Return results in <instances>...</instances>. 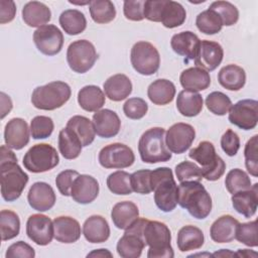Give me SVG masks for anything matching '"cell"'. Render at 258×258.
Instances as JSON below:
<instances>
[{"instance_id":"1","label":"cell","mask_w":258,"mask_h":258,"mask_svg":"<svg viewBox=\"0 0 258 258\" xmlns=\"http://www.w3.org/2000/svg\"><path fill=\"white\" fill-rule=\"evenodd\" d=\"M0 155L1 196L6 202H14L21 196L29 177L19 166L16 155L7 145L1 146Z\"/></svg>"},{"instance_id":"2","label":"cell","mask_w":258,"mask_h":258,"mask_svg":"<svg viewBox=\"0 0 258 258\" xmlns=\"http://www.w3.org/2000/svg\"><path fill=\"white\" fill-rule=\"evenodd\" d=\"M177 204L198 220L206 219L212 211V198L201 181H181L177 185Z\"/></svg>"},{"instance_id":"3","label":"cell","mask_w":258,"mask_h":258,"mask_svg":"<svg viewBox=\"0 0 258 258\" xmlns=\"http://www.w3.org/2000/svg\"><path fill=\"white\" fill-rule=\"evenodd\" d=\"M151 188L154 191V202L157 208L169 213L177 205V184L169 167H158L150 173Z\"/></svg>"},{"instance_id":"4","label":"cell","mask_w":258,"mask_h":258,"mask_svg":"<svg viewBox=\"0 0 258 258\" xmlns=\"http://www.w3.org/2000/svg\"><path fill=\"white\" fill-rule=\"evenodd\" d=\"M143 239L149 247L148 258H172L173 249L170 245L171 233L162 222L146 220L143 227Z\"/></svg>"},{"instance_id":"5","label":"cell","mask_w":258,"mask_h":258,"mask_svg":"<svg viewBox=\"0 0 258 258\" xmlns=\"http://www.w3.org/2000/svg\"><path fill=\"white\" fill-rule=\"evenodd\" d=\"M140 158L145 163L166 162L171 158V152L165 144V130L153 127L146 130L138 142Z\"/></svg>"},{"instance_id":"6","label":"cell","mask_w":258,"mask_h":258,"mask_svg":"<svg viewBox=\"0 0 258 258\" xmlns=\"http://www.w3.org/2000/svg\"><path fill=\"white\" fill-rule=\"evenodd\" d=\"M71 87L62 81L36 87L31 95L32 105L39 110L52 111L62 107L71 98Z\"/></svg>"},{"instance_id":"7","label":"cell","mask_w":258,"mask_h":258,"mask_svg":"<svg viewBox=\"0 0 258 258\" xmlns=\"http://www.w3.org/2000/svg\"><path fill=\"white\" fill-rule=\"evenodd\" d=\"M188 156L202 165L203 177L207 180H218L225 173L226 163L216 153V148L210 141L200 142L197 147L189 150Z\"/></svg>"},{"instance_id":"8","label":"cell","mask_w":258,"mask_h":258,"mask_svg":"<svg viewBox=\"0 0 258 258\" xmlns=\"http://www.w3.org/2000/svg\"><path fill=\"white\" fill-rule=\"evenodd\" d=\"M22 162L30 172L40 173L54 168L59 162V157L54 147L47 143H39L27 150Z\"/></svg>"},{"instance_id":"9","label":"cell","mask_w":258,"mask_h":258,"mask_svg":"<svg viewBox=\"0 0 258 258\" xmlns=\"http://www.w3.org/2000/svg\"><path fill=\"white\" fill-rule=\"evenodd\" d=\"M130 60L133 69L143 76L154 75L160 66L159 52L148 41H138L132 46Z\"/></svg>"},{"instance_id":"10","label":"cell","mask_w":258,"mask_h":258,"mask_svg":"<svg viewBox=\"0 0 258 258\" xmlns=\"http://www.w3.org/2000/svg\"><path fill=\"white\" fill-rule=\"evenodd\" d=\"M97 51L92 42L86 39L73 41L67 50V61L72 71L85 74L93 68L97 60Z\"/></svg>"},{"instance_id":"11","label":"cell","mask_w":258,"mask_h":258,"mask_svg":"<svg viewBox=\"0 0 258 258\" xmlns=\"http://www.w3.org/2000/svg\"><path fill=\"white\" fill-rule=\"evenodd\" d=\"M147 219L138 218L117 243L118 255L122 258H138L142 254L145 242L143 239V227Z\"/></svg>"},{"instance_id":"12","label":"cell","mask_w":258,"mask_h":258,"mask_svg":"<svg viewBox=\"0 0 258 258\" xmlns=\"http://www.w3.org/2000/svg\"><path fill=\"white\" fill-rule=\"evenodd\" d=\"M99 163L105 168H127L135 161L133 150L123 143H112L104 146L98 156Z\"/></svg>"},{"instance_id":"13","label":"cell","mask_w":258,"mask_h":258,"mask_svg":"<svg viewBox=\"0 0 258 258\" xmlns=\"http://www.w3.org/2000/svg\"><path fill=\"white\" fill-rule=\"evenodd\" d=\"M33 42L43 54L51 56L57 54L63 45V34L53 24L38 27L33 33Z\"/></svg>"},{"instance_id":"14","label":"cell","mask_w":258,"mask_h":258,"mask_svg":"<svg viewBox=\"0 0 258 258\" xmlns=\"http://www.w3.org/2000/svg\"><path fill=\"white\" fill-rule=\"evenodd\" d=\"M258 102L253 99L240 100L229 110V121L243 130H252L258 122Z\"/></svg>"},{"instance_id":"15","label":"cell","mask_w":258,"mask_h":258,"mask_svg":"<svg viewBox=\"0 0 258 258\" xmlns=\"http://www.w3.org/2000/svg\"><path fill=\"white\" fill-rule=\"evenodd\" d=\"M165 133V144L169 151L175 154L185 152L196 137L195 128L190 124L182 122L171 125Z\"/></svg>"},{"instance_id":"16","label":"cell","mask_w":258,"mask_h":258,"mask_svg":"<svg viewBox=\"0 0 258 258\" xmlns=\"http://www.w3.org/2000/svg\"><path fill=\"white\" fill-rule=\"evenodd\" d=\"M26 234L35 244L39 246L48 245L54 237L53 221L45 215H31L26 222Z\"/></svg>"},{"instance_id":"17","label":"cell","mask_w":258,"mask_h":258,"mask_svg":"<svg viewBox=\"0 0 258 258\" xmlns=\"http://www.w3.org/2000/svg\"><path fill=\"white\" fill-rule=\"evenodd\" d=\"M223 57L224 49L220 43L212 40H202L195 57V63L207 72H212L221 64Z\"/></svg>"},{"instance_id":"18","label":"cell","mask_w":258,"mask_h":258,"mask_svg":"<svg viewBox=\"0 0 258 258\" xmlns=\"http://www.w3.org/2000/svg\"><path fill=\"white\" fill-rule=\"evenodd\" d=\"M99 190V182L95 177L89 174H79L73 182L71 197L76 203L87 205L97 199Z\"/></svg>"},{"instance_id":"19","label":"cell","mask_w":258,"mask_h":258,"mask_svg":"<svg viewBox=\"0 0 258 258\" xmlns=\"http://www.w3.org/2000/svg\"><path fill=\"white\" fill-rule=\"evenodd\" d=\"M27 201L33 210L45 212L54 206L56 197L50 184L44 181H37L30 186L27 194Z\"/></svg>"},{"instance_id":"20","label":"cell","mask_w":258,"mask_h":258,"mask_svg":"<svg viewBox=\"0 0 258 258\" xmlns=\"http://www.w3.org/2000/svg\"><path fill=\"white\" fill-rule=\"evenodd\" d=\"M29 127L22 118H12L4 128L5 144L12 149L20 150L29 142Z\"/></svg>"},{"instance_id":"21","label":"cell","mask_w":258,"mask_h":258,"mask_svg":"<svg viewBox=\"0 0 258 258\" xmlns=\"http://www.w3.org/2000/svg\"><path fill=\"white\" fill-rule=\"evenodd\" d=\"M93 124L96 134L102 138L116 136L121 128V120L116 112L110 109H102L93 115Z\"/></svg>"},{"instance_id":"22","label":"cell","mask_w":258,"mask_h":258,"mask_svg":"<svg viewBox=\"0 0 258 258\" xmlns=\"http://www.w3.org/2000/svg\"><path fill=\"white\" fill-rule=\"evenodd\" d=\"M53 233L55 240L60 243H75L81 237V226L70 216H59L53 220Z\"/></svg>"},{"instance_id":"23","label":"cell","mask_w":258,"mask_h":258,"mask_svg":"<svg viewBox=\"0 0 258 258\" xmlns=\"http://www.w3.org/2000/svg\"><path fill=\"white\" fill-rule=\"evenodd\" d=\"M233 208L237 213L245 218H251L255 215L258 206V183L251 186L250 189L237 191L231 198Z\"/></svg>"},{"instance_id":"24","label":"cell","mask_w":258,"mask_h":258,"mask_svg":"<svg viewBox=\"0 0 258 258\" xmlns=\"http://www.w3.org/2000/svg\"><path fill=\"white\" fill-rule=\"evenodd\" d=\"M83 234L90 243H103L110 237V227L107 220L100 215L89 217L83 225Z\"/></svg>"},{"instance_id":"25","label":"cell","mask_w":258,"mask_h":258,"mask_svg":"<svg viewBox=\"0 0 258 258\" xmlns=\"http://www.w3.org/2000/svg\"><path fill=\"white\" fill-rule=\"evenodd\" d=\"M239 222L231 215H223L211 226L210 236L216 243H230L235 239Z\"/></svg>"},{"instance_id":"26","label":"cell","mask_w":258,"mask_h":258,"mask_svg":"<svg viewBox=\"0 0 258 258\" xmlns=\"http://www.w3.org/2000/svg\"><path fill=\"white\" fill-rule=\"evenodd\" d=\"M103 87L106 96L114 102L123 101L132 93V83L124 74H116L108 78Z\"/></svg>"},{"instance_id":"27","label":"cell","mask_w":258,"mask_h":258,"mask_svg":"<svg viewBox=\"0 0 258 258\" xmlns=\"http://www.w3.org/2000/svg\"><path fill=\"white\" fill-rule=\"evenodd\" d=\"M139 218L138 207L130 201L117 203L111 211V219L116 228L128 229Z\"/></svg>"},{"instance_id":"28","label":"cell","mask_w":258,"mask_h":258,"mask_svg":"<svg viewBox=\"0 0 258 258\" xmlns=\"http://www.w3.org/2000/svg\"><path fill=\"white\" fill-rule=\"evenodd\" d=\"M200 42V38L194 32L182 31L171 37L170 45L175 53L182 55L187 59H195Z\"/></svg>"},{"instance_id":"29","label":"cell","mask_w":258,"mask_h":258,"mask_svg":"<svg viewBox=\"0 0 258 258\" xmlns=\"http://www.w3.org/2000/svg\"><path fill=\"white\" fill-rule=\"evenodd\" d=\"M179 82L184 90L198 93L210 87L211 77L207 71L194 67L182 71L179 76Z\"/></svg>"},{"instance_id":"30","label":"cell","mask_w":258,"mask_h":258,"mask_svg":"<svg viewBox=\"0 0 258 258\" xmlns=\"http://www.w3.org/2000/svg\"><path fill=\"white\" fill-rule=\"evenodd\" d=\"M51 18L48 6L39 1L27 2L22 8V19L30 27L46 25Z\"/></svg>"},{"instance_id":"31","label":"cell","mask_w":258,"mask_h":258,"mask_svg":"<svg viewBox=\"0 0 258 258\" xmlns=\"http://www.w3.org/2000/svg\"><path fill=\"white\" fill-rule=\"evenodd\" d=\"M174 84L166 79H158L153 81L147 89L149 100L158 106H164L172 102L175 96Z\"/></svg>"},{"instance_id":"32","label":"cell","mask_w":258,"mask_h":258,"mask_svg":"<svg viewBox=\"0 0 258 258\" xmlns=\"http://www.w3.org/2000/svg\"><path fill=\"white\" fill-rule=\"evenodd\" d=\"M218 82L223 88L229 91H239L246 83V73L243 68L230 63L220 70Z\"/></svg>"},{"instance_id":"33","label":"cell","mask_w":258,"mask_h":258,"mask_svg":"<svg viewBox=\"0 0 258 258\" xmlns=\"http://www.w3.org/2000/svg\"><path fill=\"white\" fill-rule=\"evenodd\" d=\"M105 94L98 86H85L78 93V103L87 112L99 111L105 105Z\"/></svg>"},{"instance_id":"34","label":"cell","mask_w":258,"mask_h":258,"mask_svg":"<svg viewBox=\"0 0 258 258\" xmlns=\"http://www.w3.org/2000/svg\"><path fill=\"white\" fill-rule=\"evenodd\" d=\"M205 242L203 231L192 225L183 226L177 233V247L180 252H187L200 249Z\"/></svg>"},{"instance_id":"35","label":"cell","mask_w":258,"mask_h":258,"mask_svg":"<svg viewBox=\"0 0 258 258\" xmlns=\"http://www.w3.org/2000/svg\"><path fill=\"white\" fill-rule=\"evenodd\" d=\"M204 106L203 97L197 93L187 90H182L176 98V108L178 112L185 117L198 116Z\"/></svg>"},{"instance_id":"36","label":"cell","mask_w":258,"mask_h":258,"mask_svg":"<svg viewBox=\"0 0 258 258\" xmlns=\"http://www.w3.org/2000/svg\"><path fill=\"white\" fill-rule=\"evenodd\" d=\"M67 127L75 132V134L79 137L83 147L89 146L95 140L96 131L94 124L89 118L85 116H73L68 121Z\"/></svg>"},{"instance_id":"37","label":"cell","mask_w":258,"mask_h":258,"mask_svg":"<svg viewBox=\"0 0 258 258\" xmlns=\"http://www.w3.org/2000/svg\"><path fill=\"white\" fill-rule=\"evenodd\" d=\"M83 145L79 137L69 127H64L58 134V149L66 159H75L82 152Z\"/></svg>"},{"instance_id":"38","label":"cell","mask_w":258,"mask_h":258,"mask_svg":"<svg viewBox=\"0 0 258 258\" xmlns=\"http://www.w3.org/2000/svg\"><path fill=\"white\" fill-rule=\"evenodd\" d=\"M59 24L69 35L82 33L87 27V19L83 12L77 9H67L59 15Z\"/></svg>"},{"instance_id":"39","label":"cell","mask_w":258,"mask_h":258,"mask_svg":"<svg viewBox=\"0 0 258 258\" xmlns=\"http://www.w3.org/2000/svg\"><path fill=\"white\" fill-rule=\"evenodd\" d=\"M186 18V12L183 6L175 1L165 0L162 13L161 23L166 28H175L183 24Z\"/></svg>"},{"instance_id":"40","label":"cell","mask_w":258,"mask_h":258,"mask_svg":"<svg viewBox=\"0 0 258 258\" xmlns=\"http://www.w3.org/2000/svg\"><path fill=\"white\" fill-rule=\"evenodd\" d=\"M90 14L96 23L106 24L115 19L116 9L110 0H93L90 1Z\"/></svg>"},{"instance_id":"41","label":"cell","mask_w":258,"mask_h":258,"mask_svg":"<svg viewBox=\"0 0 258 258\" xmlns=\"http://www.w3.org/2000/svg\"><path fill=\"white\" fill-rule=\"evenodd\" d=\"M0 229L2 241L17 237L20 232V220L18 215L10 210H2L0 213Z\"/></svg>"},{"instance_id":"42","label":"cell","mask_w":258,"mask_h":258,"mask_svg":"<svg viewBox=\"0 0 258 258\" xmlns=\"http://www.w3.org/2000/svg\"><path fill=\"white\" fill-rule=\"evenodd\" d=\"M196 25L201 32L208 35H213L220 32L223 27L219 14L211 9H207L197 16Z\"/></svg>"},{"instance_id":"43","label":"cell","mask_w":258,"mask_h":258,"mask_svg":"<svg viewBox=\"0 0 258 258\" xmlns=\"http://www.w3.org/2000/svg\"><path fill=\"white\" fill-rule=\"evenodd\" d=\"M107 186L110 191L115 195H130L133 191L131 186V174L124 170L114 171L107 177Z\"/></svg>"},{"instance_id":"44","label":"cell","mask_w":258,"mask_h":258,"mask_svg":"<svg viewBox=\"0 0 258 258\" xmlns=\"http://www.w3.org/2000/svg\"><path fill=\"white\" fill-rule=\"evenodd\" d=\"M225 185L230 194H235L237 191L250 189L252 186L251 179L249 175L240 168L231 169L225 178Z\"/></svg>"},{"instance_id":"45","label":"cell","mask_w":258,"mask_h":258,"mask_svg":"<svg viewBox=\"0 0 258 258\" xmlns=\"http://www.w3.org/2000/svg\"><path fill=\"white\" fill-rule=\"evenodd\" d=\"M209 9L217 12L222 20L223 25L232 26L237 23L239 19V11L237 7L228 1H215L213 2Z\"/></svg>"},{"instance_id":"46","label":"cell","mask_w":258,"mask_h":258,"mask_svg":"<svg viewBox=\"0 0 258 258\" xmlns=\"http://www.w3.org/2000/svg\"><path fill=\"white\" fill-rule=\"evenodd\" d=\"M206 106L210 112L218 116L226 115L231 106V99L224 93L215 91L210 93L206 98Z\"/></svg>"},{"instance_id":"47","label":"cell","mask_w":258,"mask_h":258,"mask_svg":"<svg viewBox=\"0 0 258 258\" xmlns=\"http://www.w3.org/2000/svg\"><path fill=\"white\" fill-rule=\"evenodd\" d=\"M235 239L246 246L257 247V221L254 220L248 223H239L236 228Z\"/></svg>"},{"instance_id":"48","label":"cell","mask_w":258,"mask_h":258,"mask_svg":"<svg viewBox=\"0 0 258 258\" xmlns=\"http://www.w3.org/2000/svg\"><path fill=\"white\" fill-rule=\"evenodd\" d=\"M53 129V121L48 116H35L30 122V133L33 139L47 138L51 135Z\"/></svg>"},{"instance_id":"49","label":"cell","mask_w":258,"mask_h":258,"mask_svg":"<svg viewBox=\"0 0 258 258\" xmlns=\"http://www.w3.org/2000/svg\"><path fill=\"white\" fill-rule=\"evenodd\" d=\"M175 174L177 180L181 181H202L203 173L201 167H199L195 162L191 161H182L175 166Z\"/></svg>"},{"instance_id":"50","label":"cell","mask_w":258,"mask_h":258,"mask_svg":"<svg viewBox=\"0 0 258 258\" xmlns=\"http://www.w3.org/2000/svg\"><path fill=\"white\" fill-rule=\"evenodd\" d=\"M257 139L258 135H254L251 137L244 149L245 156V166L248 172L253 176H258V150H257Z\"/></svg>"},{"instance_id":"51","label":"cell","mask_w":258,"mask_h":258,"mask_svg":"<svg viewBox=\"0 0 258 258\" xmlns=\"http://www.w3.org/2000/svg\"><path fill=\"white\" fill-rule=\"evenodd\" d=\"M148 111L147 103L141 98H130L123 105V112L125 116L132 120H139L143 118Z\"/></svg>"},{"instance_id":"52","label":"cell","mask_w":258,"mask_h":258,"mask_svg":"<svg viewBox=\"0 0 258 258\" xmlns=\"http://www.w3.org/2000/svg\"><path fill=\"white\" fill-rule=\"evenodd\" d=\"M149 169H140L131 174V186L133 191L141 195H148L152 191Z\"/></svg>"},{"instance_id":"53","label":"cell","mask_w":258,"mask_h":258,"mask_svg":"<svg viewBox=\"0 0 258 258\" xmlns=\"http://www.w3.org/2000/svg\"><path fill=\"white\" fill-rule=\"evenodd\" d=\"M80 173L77 170L73 169H66L60 171L56 178H55V184L58 189V191L64 196V197H70L71 196V189L74 180Z\"/></svg>"},{"instance_id":"54","label":"cell","mask_w":258,"mask_h":258,"mask_svg":"<svg viewBox=\"0 0 258 258\" xmlns=\"http://www.w3.org/2000/svg\"><path fill=\"white\" fill-rule=\"evenodd\" d=\"M145 0H126L123 4V12L127 19L141 21L144 19Z\"/></svg>"},{"instance_id":"55","label":"cell","mask_w":258,"mask_h":258,"mask_svg":"<svg viewBox=\"0 0 258 258\" xmlns=\"http://www.w3.org/2000/svg\"><path fill=\"white\" fill-rule=\"evenodd\" d=\"M221 147L228 156H235L240 148V138L238 134L228 129L221 137Z\"/></svg>"},{"instance_id":"56","label":"cell","mask_w":258,"mask_h":258,"mask_svg":"<svg viewBox=\"0 0 258 258\" xmlns=\"http://www.w3.org/2000/svg\"><path fill=\"white\" fill-rule=\"evenodd\" d=\"M35 256L34 249L23 241H18L10 245L6 251V258H15V257H24V258H33Z\"/></svg>"},{"instance_id":"57","label":"cell","mask_w":258,"mask_h":258,"mask_svg":"<svg viewBox=\"0 0 258 258\" xmlns=\"http://www.w3.org/2000/svg\"><path fill=\"white\" fill-rule=\"evenodd\" d=\"M165 0H146L144 3V18L149 21L160 22Z\"/></svg>"},{"instance_id":"58","label":"cell","mask_w":258,"mask_h":258,"mask_svg":"<svg viewBox=\"0 0 258 258\" xmlns=\"http://www.w3.org/2000/svg\"><path fill=\"white\" fill-rule=\"evenodd\" d=\"M16 5L10 0L0 1V23L5 24L12 21L15 17Z\"/></svg>"},{"instance_id":"59","label":"cell","mask_w":258,"mask_h":258,"mask_svg":"<svg viewBox=\"0 0 258 258\" xmlns=\"http://www.w3.org/2000/svg\"><path fill=\"white\" fill-rule=\"evenodd\" d=\"M1 96V119H3L12 109V101L8 95H6L4 92L0 93Z\"/></svg>"},{"instance_id":"60","label":"cell","mask_w":258,"mask_h":258,"mask_svg":"<svg viewBox=\"0 0 258 258\" xmlns=\"http://www.w3.org/2000/svg\"><path fill=\"white\" fill-rule=\"evenodd\" d=\"M112 257V253L107 249H97L87 255V257Z\"/></svg>"},{"instance_id":"61","label":"cell","mask_w":258,"mask_h":258,"mask_svg":"<svg viewBox=\"0 0 258 258\" xmlns=\"http://www.w3.org/2000/svg\"><path fill=\"white\" fill-rule=\"evenodd\" d=\"M236 256H244V257H249V256H256L255 252H251L248 249H239L237 253H235Z\"/></svg>"},{"instance_id":"62","label":"cell","mask_w":258,"mask_h":258,"mask_svg":"<svg viewBox=\"0 0 258 258\" xmlns=\"http://www.w3.org/2000/svg\"><path fill=\"white\" fill-rule=\"evenodd\" d=\"M234 256V255H236L235 253H233V252H230L228 249H222L220 252H216V253H214L213 254V256H222V257H224V256Z\"/></svg>"}]
</instances>
